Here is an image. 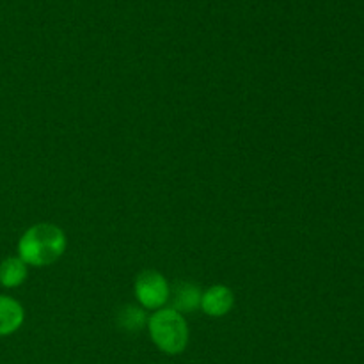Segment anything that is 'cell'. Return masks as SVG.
Instances as JSON below:
<instances>
[{"label": "cell", "instance_id": "cell-1", "mask_svg": "<svg viewBox=\"0 0 364 364\" xmlns=\"http://www.w3.org/2000/svg\"><path fill=\"white\" fill-rule=\"evenodd\" d=\"M66 251V235L59 226L39 223L28 228L18 242V255L25 265L48 267Z\"/></svg>", "mask_w": 364, "mask_h": 364}, {"label": "cell", "instance_id": "cell-2", "mask_svg": "<svg viewBox=\"0 0 364 364\" xmlns=\"http://www.w3.org/2000/svg\"><path fill=\"white\" fill-rule=\"evenodd\" d=\"M149 336L164 354L176 355L187 348L188 327L183 315L173 308H162L148 320Z\"/></svg>", "mask_w": 364, "mask_h": 364}, {"label": "cell", "instance_id": "cell-3", "mask_svg": "<svg viewBox=\"0 0 364 364\" xmlns=\"http://www.w3.org/2000/svg\"><path fill=\"white\" fill-rule=\"evenodd\" d=\"M169 284L156 270H144L135 279V297L144 309L159 311L169 301Z\"/></svg>", "mask_w": 364, "mask_h": 364}, {"label": "cell", "instance_id": "cell-4", "mask_svg": "<svg viewBox=\"0 0 364 364\" xmlns=\"http://www.w3.org/2000/svg\"><path fill=\"white\" fill-rule=\"evenodd\" d=\"M201 288L191 281H178L169 288V301L178 313H192L201 308Z\"/></svg>", "mask_w": 364, "mask_h": 364}, {"label": "cell", "instance_id": "cell-5", "mask_svg": "<svg viewBox=\"0 0 364 364\" xmlns=\"http://www.w3.org/2000/svg\"><path fill=\"white\" fill-rule=\"evenodd\" d=\"M235 306V295L224 284H215L208 288L201 297V309L208 316L219 318V316L228 315Z\"/></svg>", "mask_w": 364, "mask_h": 364}, {"label": "cell", "instance_id": "cell-6", "mask_svg": "<svg viewBox=\"0 0 364 364\" xmlns=\"http://www.w3.org/2000/svg\"><path fill=\"white\" fill-rule=\"evenodd\" d=\"M25 318L23 308L20 302L7 295H0V336L16 333Z\"/></svg>", "mask_w": 364, "mask_h": 364}, {"label": "cell", "instance_id": "cell-7", "mask_svg": "<svg viewBox=\"0 0 364 364\" xmlns=\"http://www.w3.org/2000/svg\"><path fill=\"white\" fill-rule=\"evenodd\" d=\"M27 279V265L20 258H6L0 263V284L18 288Z\"/></svg>", "mask_w": 364, "mask_h": 364}, {"label": "cell", "instance_id": "cell-8", "mask_svg": "<svg viewBox=\"0 0 364 364\" xmlns=\"http://www.w3.org/2000/svg\"><path fill=\"white\" fill-rule=\"evenodd\" d=\"M148 323V316H146L144 309L137 308V306H124L117 313V326L124 331H141L142 327Z\"/></svg>", "mask_w": 364, "mask_h": 364}]
</instances>
